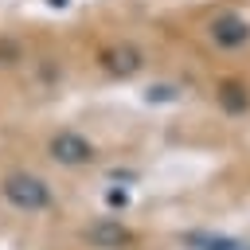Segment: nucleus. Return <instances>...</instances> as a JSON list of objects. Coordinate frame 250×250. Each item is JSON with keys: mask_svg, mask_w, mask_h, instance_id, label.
<instances>
[{"mask_svg": "<svg viewBox=\"0 0 250 250\" xmlns=\"http://www.w3.org/2000/svg\"><path fill=\"white\" fill-rule=\"evenodd\" d=\"M0 191H4V199L16 207V211H47L51 207V188H47V180H39V176H31V172H12L4 184H0Z\"/></svg>", "mask_w": 250, "mask_h": 250, "instance_id": "obj_1", "label": "nucleus"}, {"mask_svg": "<svg viewBox=\"0 0 250 250\" xmlns=\"http://www.w3.org/2000/svg\"><path fill=\"white\" fill-rule=\"evenodd\" d=\"M207 39L219 51H242V47H250V20L234 8H223L219 16L207 20Z\"/></svg>", "mask_w": 250, "mask_h": 250, "instance_id": "obj_2", "label": "nucleus"}, {"mask_svg": "<svg viewBox=\"0 0 250 250\" xmlns=\"http://www.w3.org/2000/svg\"><path fill=\"white\" fill-rule=\"evenodd\" d=\"M51 156H55L59 164H86V160H94V145H90L82 133L62 129V133L51 137Z\"/></svg>", "mask_w": 250, "mask_h": 250, "instance_id": "obj_3", "label": "nucleus"}]
</instances>
